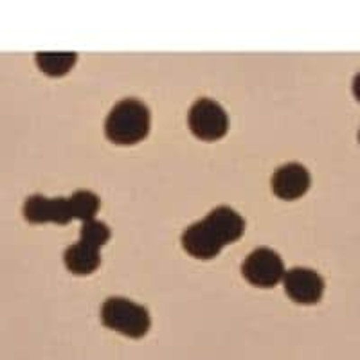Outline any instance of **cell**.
Returning a JSON list of instances; mask_svg holds the SVG:
<instances>
[{
	"mask_svg": "<svg viewBox=\"0 0 360 360\" xmlns=\"http://www.w3.org/2000/svg\"><path fill=\"white\" fill-rule=\"evenodd\" d=\"M245 231V221L231 207L213 209L204 220L189 225L182 234V247L193 258L211 259L225 245L240 240Z\"/></svg>",
	"mask_w": 360,
	"mask_h": 360,
	"instance_id": "1",
	"label": "cell"
},
{
	"mask_svg": "<svg viewBox=\"0 0 360 360\" xmlns=\"http://www.w3.org/2000/svg\"><path fill=\"white\" fill-rule=\"evenodd\" d=\"M150 131V110L139 99L119 101L105 121V134L119 146L139 143Z\"/></svg>",
	"mask_w": 360,
	"mask_h": 360,
	"instance_id": "2",
	"label": "cell"
},
{
	"mask_svg": "<svg viewBox=\"0 0 360 360\" xmlns=\"http://www.w3.org/2000/svg\"><path fill=\"white\" fill-rule=\"evenodd\" d=\"M101 321L107 328L131 339L146 335L152 324L146 308L124 297L107 299L101 308Z\"/></svg>",
	"mask_w": 360,
	"mask_h": 360,
	"instance_id": "3",
	"label": "cell"
},
{
	"mask_svg": "<svg viewBox=\"0 0 360 360\" xmlns=\"http://www.w3.org/2000/svg\"><path fill=\"white\" fill-rule=\"evenodd\" d=\"M189 130L202 141H218L227 134L229 117L217 101L207 98L198 99L188 114Z\"/></svg>",
	"mask_w": 360,
	"mask_h": 360,
	"instance_id": "4",
	"label": "cell"
},
{
	"mask_svg": "<svg viewBox=\"0 0 360 360\" xmlns=\"http://www.w3.org/2000/svg\"><path fill=\"white\" fill-rule=\"evenodd\" d=\"M242 274L254 287L272 288L285 278V265L278 252L266 247H259L245 258Z\"/></svg>",
	"mask_w": 360,
	"mask_h": 360,
	"instance_id": "5",
	"label": "cell"
},
{
	"mask_svg": "<svg viewBox=\"0 0 360 360\" xmlns=\"http://www.w3.org/2000/svg\"><path fill=\"white\" fill-rule=\"evenodd\" d=\"M283 285L288 297L299 304H315L324 292L323 278L315 270L303 266L285 272Z\"/></svg>",
	"mask_w": 360,
	"mask_h": 360,
	"instance_id": "6",
	"label": "cell"
},
{
	"mask_svg": "<svg viewBox=\"0 0 360 360\" xmlns=\"http://www.w3.org/2000/svg\"><path fill=\"white\" fill-rule=\"evenodd\" d=\"M24 217L31 224L67 225L72 220L69 198H45L31 195L24 204Z\"/></svg>",
	"mask_w": 360,
	"mask_h": 360,
	"instance_id": "7",
	"label": "cell"
},
{
	"mask_svg": "<svg viewBox=\"0 0 360 360\" xmlns=\"http://www.w3.org/2000/svg\"><path fill=\"white\" fill-rule=\"evenodd\" d=\"M310 188V173L297 162H288L272 175V191L283 200H295L303 197Z\"/></svg>",
	"mask_w": 360,
	"mask_h": 360,
	"instance_id": "8",
	"label": "cell"
},
{
	"mask_svg": "<svg viewBox=\"0 0 360 360\" xmlns=\"http://www.w3.org/2000/svg\"><path fill=\"white\" fill-rule=\"evenodd\" d=\"M63 259H65V266L72 274L86 276L98 269L101 263V254H99L98 247L79 240L78 243H74L65 250Z\"/></svg>",
	"mask_w": 360,
	"mask_h": 360,
	"instance_id": "9",
	"label": "cell"
},
{
	"mask_svg": "<svg viewBox=\"0 0 360 360\" xmlns=\"http://www.w3.org/2000/svg\"><path fill=\"white\" fill-rule=\"evenodd\" d=\"M37 65L47 76H63V74L69 72L74 65H76V60H78V54L76 53H38L37 54Z\"/></svg>",
	"mask_w": 360,
	"mask_h": 360,
	"instance_id": "10",
	"label": "cell"
},
{
	"mask_svg": "<svg viewBox=\"0 0 360 360\" xmlns=\"http://www.w3.org/2000/svg\"><path fill=\"white\" fill-rule=\"evenodd\" d=\"M69 205L72 218H79V220L83 221H89L94 220L101 202H99V197L96 193L86 191V189H79V191L72 193V197L69 198Z\"/></svg>",
	"mask_w": 360,
	"mask_h": 360,
	"instance_id": "11",
	"label": "cell"
},
{
	"mask_svg": "<svg viewBox=\"0 0 360 360\" xmlns=\"http://www.w3.org/2000/svg\"><path fill=\"white\" fill-rule=\"evenodd\" d=\"M79 240H82V242L90 243V245L98 247V249H101V247L110 240V229H108L107 225L99 220L83 221Z\"/></svg>",
	"mask_w": 360,
	"mask_h": 360,
	"instance_id": "12",
	"label": "cell"
},
{
	"mask_svg": "<svg viewBox=\"0 0 360 360\" xmlns=\"http://www.w3.org/2000/svg\"><path fill=\"white\" fill-rule=\"evenodd\" d=\"M353 96H355L356 101L360 103V72L356 74L355 79H353Z\"/></svg>",
	"mask_w": 360,
	"mask_h": 360,
	"instance_id": "13",
	"label": "cell"
},
{
	"mask_svg": "<svg viewBox=\"0 0 360 360\" xmlns=\"http://www.w3.org/2000/svg\"><path fill=\"white\" fill-rule=\"evenodd\" d=\"M359 143H360V130H359Z\"/></svg>",
	"mask_w": 360,
	"mask_h": 360,
	"instance_id": "14",
	"label": "cell"
}]
</instances>
